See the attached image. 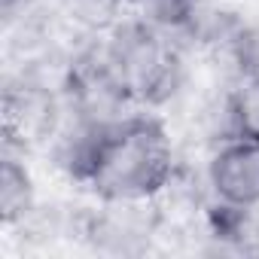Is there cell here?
<instances>
[{
    "label": "cell",
    "mask_w": 259,
    "mask_h": 259,
    "mask_svg": "<svg viewBox=\"0 0 259 259\" xmlns=\"http://www.w3.org/2000/svg\"><path fill=\"white\" fill-rule=\"evenodd\" d=\"M180 165L165 119L138 110L104 135L85 192L113 201H159Z\"/></svg>",
    "instance_id": "cell-1"
},
{
    "label": "cell",
    "mask_w": 259,
    "mask_h": 259,
    "mask_svg": "<svg viewBox=\"0 0 259 259\" xmlns=\"http://www.w3.org/2000/svg\"><path fill=\"white\" fill-rule=\"evenodd\" d=\"M98 46L141 110L159 113L186 95L189 49L165 28L128 13L104 37H98Z\"/></svg>",
    "instance_id": "cell-2"
},
{
    "label": "cell",
    "mask_w": 259,
    "mask_h": 259,
    "mask_svg": "<svg viewBox=\"0 0 259 259\" xmlns=\"http://www.w3.org/2000/svg\"><path fill=\"white\" fill-rule=\"evenodd\" d=\"M165 229H168V210L162 207V201L95 198V204H89L85 210L79 241L98 256L132 259L153 253Z\"/></svg>",
    "instance_id": "cell-3"
},
{
    "label": "cell",
    "mask_w": 259,
    "mask_h": 259,
    "mask_svg": "<svg viewBox=\"0 0 259 259\" xmlns=\"http://www.w3.org/2000/svg\"><path fill=\"white\" fill-rule=\"evenodd\" d=\"M204 183L213 201L259 210V141L229 138L210 147L204 162Z\"/></svg>",
    "instance_id": "cell-4"
},
{
    "label": "cell",
    "mask_w": 259,
    "mask_h": 259,
    "mask_svg": "<svg viewBox=\"0 0 259 259\" xmlns=\"http://www.w3.org/2000/svg\"><path fill=\"white\" fill-rule=\"evenodd\" d=\"M40 204L37 180L28 165V153L16 147H4L0 153V220L4 229L13 232L22 226Z\"/></svg>",
    "instance_id": "cell-5"
},
{
    "label": "cell",
    "mask_w": 259,
    "mask_h": 259,
    "mask_svg": "<svg viewBox=\"0 0 259 259\" xmlns=\"http://www.w3.org/2000/svg\"><path fill=\"white\" fill-rule=\"evenodd\" d=\"M49 7L70 43L98 40L132 13L128 0H49Z\"/></svg>",
    "instance_id": "cell-6"
},
{
    "label": "cell",
    "mask_w": 259,
    "mask_h": 259,
    "mask_svg": "<svg viewBox=\"0 0 259 259\" xmlns=\"http://www.w3.org/2000/svg\"><path fill=\"white\" fill-rule=\"evenodd\" d=\"M217 58L229 67L232 79L259 76V22H250L247 16H241L229 40L217 52Z\"/></svg>",
    "instance_id": "cell-7"
},
{
    "label": "cell",
    "mask_w": 259,
    "mask_h": 259,
    "mask_svg": "<svg viewBox=\"0 0 259 259\" xmlns=\"http://www.w3.org/2000/svg\"><path fill=\"white\" fill-rule=\"evenodd\" d=\"M226 101H229L232 135L259 141V76L232 79L226 85Z\"/></svg>",
    "instance_id": "cell-8"
}]
</instances>
